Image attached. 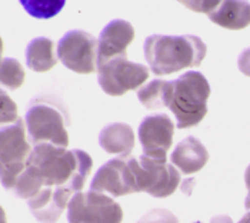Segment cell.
<instances>
[{
	"label": "cell",
	"instance_id": "obj_25",
	"mask_svg": "<svg viewBox=\"0 0 250 223\" xmlns=\"http://www.w3.org/2000/svg\"><path fill=\"white\" fill-rule=\"evenodd\" d=\"M245 183H246V187H248V198L245 201V206H246L248 210H250V165L246 169V173H245Z\"/></svg>",
	"mask_w": 250,
	"mask_h": 223
},
{
	"label": "cell",
	"instance_id": "obj_6",
	"mask_svg": "<svg viewBox=\"0 0 250 223\" xmlns=\"http://www.w3.org/2000/svg\"><path fill=\"white\" fill-rule=\"evenodd\" d=\"M26 126L32 143H52L58 148L69 146V133L64 125V114L49 103H36L26 114Z\"/></svg>",
	"mask_w": 250,
	"mask_h": 223
},
{
	"label": "cell",
	"instance_id": "obj_4",
	"mask_svg": "<svg viewBox=\"0 0 250 223\" xmlns=\"http://www.w3.org/2000/svg\"><path fill=\"white\" fill-rule=\"evenodd\" d=\"M32 146L26 140L24 122L19 117L13 125L1 126L0 133V159L1 183L6 189L15 187L21 173L26 170Z\"/></svg>",
	"mask_w": 250,
	"mask_h": 223
},
{
	"label": "cell",
	"instance_id": "obj_13",
	"mask_svg": "<svg viewBox=\"0 0 250 223\" xmlns=\"http://www.w3.org/2000/svg\"><path fill=\"white\" fill-rule=\"evenodd\" d=\"M73 193L64 187H43L27 204L39 222L56 223L66 207H69Z\"/></svg>",
	"mask_w": 250,
	"mask_h": 223
},
{
	"label": "cell",
	"instance_id": "obj_22",
	"mask_svg": "<svg viewBox=\"0 0 250 223\" xmlns=\"http://www.w3.org/2000/svg\"><path fill=\"white\" fill-rule=\"evenodd\" d=\"M137 223H179V219L166 209H153Z\"/></svg>",
	"mask_w": 250,
	"mask_h": 223
},
{
	"label": "cell",
	"instance_id": "obj_16",
	"mask_svg": "<svg viewBox=\"0 0 250 223\" xmlns=\"http://www.w3.org/2000/svg\"><path fill=\"white\" fill-rule=\"evenodd\" d=\"M209 19L220 27L242 30L250 24V4L248 1H220Z\"/></svg>",
	"mask_w": 250,
	"mask_h": 223
},
{
	"label": "cell",
	"instance_id": "obj_19",
	"mask_svg": "<svg viewBox=\"0 0 250 223\" xmlns=\"http://www.w3.org/2000/svg\"><path fill=\"white\" fill-rule=\"evenodd\" d=\"M26 73L23 66L13 57H3L1 59V72L0 80L1 85L9 88L10 90H16L24 83Z\"/></svg>",
	"mask_w": 250,
	"mask_h": 223
},
{
	"label": "cell",
	"instance_id": "obj_24",
	"mask_svg": "<svg viewBox=\"0 0 250 223\" xmlns=\"http://www.w3.org/2000/svg\"><path fill=\"white\" fill-rule=\"evenodd\" d=\"M237 65H239L240 72L250 77V49H246V50L240 55Z\"/></svg>",
	"mask_w": 250,
	"mask_h": 223
},
{
	"label": "cell",
	"instance_id": "obj_28",
	"mask_svg": "<svg viewBox=\"0 0 250 223\" xmlns=\"http://www.w3.org/2000/svg\"><path fill=\"white\" fill-rule=\"evenodd\" d=\"M1 218H3L1 223H6V219H4V210H1Z\"/></svg>",
	"mask_w": 250,
	"mask_h": 223
},
{
	"label": "cell",
	"instance_id": "obj_10",
	"mask_svg": "<svg viewBox=\"0 0 250 223\" xmlns=\"http://www.w3.org/2000/svg\"><path fill=\"white\" fill-rule=\"evenodd\" d=\"M173 134L174 123L167 114L147 116L139 128L143 155L156 160H167V150L173 145Z\"/></svg>",
	"mask_w": 250,
	"mask_h": 223
},
{
	"label": "cell",
	"instance_id": "obj_3",
	"mask_svg": "<svg viewBox=\"0 0 250 223\" xmlns=\"http://www.w3.org/2000/svg\"><path fill=\"white\" fill-rule=\"evenodd\" d=\"M210 86L199 72H186L179 79L167 82L166 108L173 112L179 129L199 125L208 114Z\"/></svg>",
	"mask_w": 250,
	"mask_h": 223
},
{
	"label": "cell",
	"instance_id": "obj_15",
	"mask_svg": "<svg viewBox=\"0 0 250 223\" xmlns=\"http://www.w3.org/2000/svg\"><path fill=\"white\" fill-rule=\"evenodd\" d=\"M99 143L107 153L127 157L135 149V132L126 123H113L100 132Z\"/></svg>",
	"mask_w": 250,
	"mask_h": 223
},
{
	"label": "cell",
	"instance_id": "obj_20",
	"mask_svg": "<svg viewBox=\"0 0 250 223\" xmlns=\"http://www.w3.org/2000/svg\"><path fill=\"white\" fill-rule=\"evenodd\" d=\"M21 6L33 16L38 19H49L56 16L59 12L63 9L64 1H20Z\"/></svg>",
	"mask_w": 250,
	"mask_h": 223
},
{
	"label": "cell",
	"instance_id": "obj_26",
	"mask_svg": "<svg viewBox=\"0 0 250 223\" xmlns=\"http://www.w3.org/2000/svg\"><path fill=\"white\" fill-rule=\"evenodd\" d=\"M194 223H202V222H194ZM210 223H233V221H231L229 216H216V218H213L212 222Z\"/></svg>",
	"mask_w": 250,
	"mask_h": 223
},
{
	"label": "cell",
	"instance_id": "obj_8",
	"mask_svg": "<svg viewBox=\"0 0 250 223\" xmlns=\"http://www.w3.org/2000/svg\"><path fill=\"white\" fill-rule=\"evenodd\" d=\"M97 73L100 88L110 96H123L149 79V69L145 65L130 62L127 56H119L99 66Z\"/></svg>",
	"mask_w": 250,
	"mask_h": 223
},
{
	"label": "cell",
	"instance_id": "obj_1",
	"mask_svg": "<svg viewBox=\"0 0 250 223\" xmlns=\"http://www.w3.org/2000/svg\"><path fill=\"white\" fill-rule=\"evenodd\" d=\"M93 169V160L84 150H66L52 143L36 145L26 170L15 186L21 199H32L43 187H64L79 193Z\"/></svg>",
	"mask_w": 250,
	"mask_h": 223
},
{
	"label": "cell",
	"instance_id": "obj_7",
	"mask_svg": "<svg viewBox=\"0 0 250 223\" xmlns=\"http://www.w3.org/2000/svg\"><path fill=\"white\" fill-rule=\"evenodd\" d=\"M69 223H122L123 209L112 198L90 190L75 193L67 207Z\"/></svg>",
	"mask_w": 250,
	"mask_h": 223
},
{
	"label": "cell",
	"instance_id": "obj_14",
	"mask_svg": "<svg viewBox=\"0 0 250 223\" xmlns=\"http://www.w3.org/2000/svg\"><path fill=\"white\" fill-rule=\"evenodd\" d=\"M170 160L183 175H193L206 166L209 162V152L200 140L189 136L176 146Z\"/></svg>",
	"mask_w": 250,
	"mask_h": 223
},
{
	"label": "cell",
	"instance_id": "obj_21",
	"mask_svg": "<svg viewBox=\"0 0 250 223\" xmlns=\"http://www.w3.org/2000/svg\"><path fill=\"white\" fill-rule=\"evenodd\" d=\"M0 116H1V126L6 125H13L15 122L19 120V114H18V106L16 103L9 97V94L1 90L0 92Z\"/></svg>",
	"mask_w": 250,
	"mask_h": 223
},
{
	"label": "cell",
	"instance_id": "obj_5",
	"mask_svg": "<svg viewBox=\"0 0 250 223\" xmlns=\"http://www.w3.org/2000/svg\"><path fill=\"white\" fill-rule=\"evenodd\" d=\"M127 162L135 173L139 192L163 199L173 195L180 185L179 170L167 160H156L142 155L140 157H129Z\"/></svg>",
	"mask_w": 250,
	"mask_h": 223
},
{
	"label": "cell",
	"instance_id": "obj_17",
	"mask_svg": "<svg viewBox=\"0 0 250 223\" xmlns=\"http://www.w3.org/2000/svg\"><path fill=\"white\" fill-rule=\"evenodd\" d=\"M26 62L27 66L38 72L44 73L52 70L58 65V59L55 56V43L47 37L33 39L26 50Z\"/></svg>",
	"mask_w": 250,
	"mask_h": 223
},
{
	"label": "cell",
	"instance_id": "obj_2",
	"mask_svg": "<svg viewBox=\"0 0 250 223\" xmlns=\"http://www.w3.org/2000/svg\"><path fill=\"white\" fill-rule=\"evenodd\" d=\"M208 47L200 37L152 35L145 42V56L150 70L157 76L197 67L206 57Z\"/></svg>",
	"mask_w": 250,
	"mask_h": 223
},
{
	"label": "cell",
	"instance_id": "obj_12",
	"mask_svg": "<svg viewBox=\"0 0 250 223\" xmlns=\"http://www.w3.org/2000/svg\"><path fill=\"white\" fill-rule=\"evenodd\" d=\"M135 40V29L126 20H113L102 32L99 40L97 67L109 60L126 56L129 45Z\"/></svg>",
	"mask_w": 250,
	"mask_h": 223
},
{
	"label": "cell",
	"instance_id": "obj_27",
	"mask_svg": "<svg viewBox=\"0 0 250 223\" xmlns=\"http://www.w3.org/2000/svg\"><path fill=\"white\" fill-rule=\"evenodd\" d=\"M239 223H250V212L249 213H246V215L239 221Z\"/></svg>",
	"mask_w": 250,
	"mask_h": 223
},
{
	"label": "cell",
	"instance_id": "obj_23",
	"mask_svg": "<svg viewBox=\"0 0 250 223\" xmlns=\"http://www.w3.org/2000/svg\"><path fill=\"white\" fill-rule=\"evenodd\" d=\"M186 7L199 13H206L208 16L220 4V1H182Z\"/></svg>",
	"mask_w": 250,
	"mask_h": 223
},
{
	"label": "cell",
	"instance_id": "obj_9",
	"mask_svg": "<svg viewBox=\"0 0 250 223\" xmlns=\"http://www.w3.org/2000/svg\"><path fill=\"white\" fill-rule=\"evenodd\" d=\"M97 39L83 30H72L66 33L58 45L59 60L76 73H95L97 70Z\"/></svg>",
	"mask_w": 250,
	"mask_h": 223
},
{
	"label": "cell",
	"instance_id": "obj_11",
	"mask_svg": "<svg viewBox=\"0 0 250 223\" xmlns=\"http://www.w3.org/2000/svg\"><path fill=\"white\" fill-rule=\"evenodd\" d=\"M90 187L92 190L100 193L107 192L115 198L126 196L130 193H139L135 173L129 162L123 157L106 162L97 170Z\"/></svg>",
	"mask_w": 250,
	"mask_h": 223
},
{
	"label": "cell",
	"instance_id": "obj_18",
	"mask_svg": "<svg viewBox=\"0 0 250 223\" xmlns=\"http://www.w3.org/2000/svg\"><path fill=\"white\" fill-rule=\"evenodd\" d=\"M166 80H152L137 92L139 100L150 111L166 108Z\"/></svg>",
	"mask_w": 250,
	"mask_h": 223
}]
</instances>
